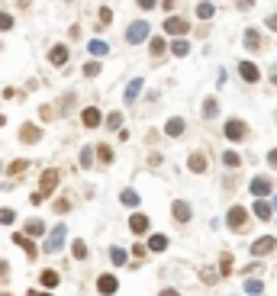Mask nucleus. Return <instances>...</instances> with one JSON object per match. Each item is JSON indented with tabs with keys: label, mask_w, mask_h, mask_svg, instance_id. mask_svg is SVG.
Returning a JSON list of instances; mask_svg holds the SVG:
<instances>
[{
	"label": "nucleus",
	"mask_w": 277,
	"mask_h": 296,
	"mask_svg": "<svg viewBox=\"0 0 277 296\" xmlns=\"http://www.w3.org/2000/svg\"><path fill=\"white\" fill-rule=\"evenodd\" d=\"M148 32H152V26H148L145 20H136V23H129V29H126V42H129V45H138V42L148 39Z\"/></svg>",
	"instance_id": "1"
},
{
	"label": "nucleus",
	"mask_w": 277,
	"mask_h": 296,
	"mask_svg": "<svg viewBox=\"0 0 277 296\" xmlns=\"http://www.w3.org/2000/svg\"><path fill=\"white\" fill-rule=\"evenodd\" d=\"M226 226H229L232 232H245V226H248V210H245V206H232L229 216H226Z\"/></svg>",
	"instance_id": "2"
},
{
	"label": "nucleus",
	"mask_w": 277,
	"mask_h": 296,
	"mask_svg": "<svg viewBox=\"0 0 277 296\" xmlns=\"http://www.w3.org/2000/svg\"><path fill=\"white\" fill-rule=\"evenodd\" d=\"M164 32H168V36H187V32H190V23H187L184 16H168V20H164Z\"/></svg>",
	"instance_id": "3"
},
{
	"label": "nucleus",
	"mask_w": 277,
	"mask_h": 296,
	"mask_svg": "<svg viewBox=\"0 0 277 296\" xmlns=\"http://www.w3.org/2000/svg\"><path fill=\"white\" fill-rule=\"evenodd\" d=\"M248 135V126L242 123V119H229V123H226V139L229 142H242Z\"/></svg>",
	"instance_id": "4"
},
{
	"label": "nucleus",
	"mask_w": 277,
	"mask_h": 296,
	"mask_svg": "<svg viewBox=\"0 0 277 296\" xmlns=\"http://www.w3.org/2000/svg\"><path fill=\"white\" fill-rule=\"evenodd\" d=\"M65 235H68V229H65V222H58V226L48 232V242H46V251H58L65 245Z\"/></svg>",
	"instance_id": "5"
},
{
	"label": "nucleus",
	"mask_w": 277,
	"mask_h": 296,
	"mask_svg": "<svg viewBox=\"0 0 277 296\" xmlns=\"http://www.w3.org/2000/svg\"><path fill=\"white\" fill-rule=\"evenodd\" d=\"M274 248H277V238H271V235H261V238H254L252 254H254V257H264V254H271Z\"/></svg>",
	"instance_id": "6"
},
{
	"label": "nucleus",
	"mask_w": 277,
	"mask_h": 296,
	"mask_svg": "<svg viewBox=\"0 0 277 296\" xmlns=\"http://www.w3.org/2000/svg\"><path fill=\"white\" fill-rule=\"evenodd\" d=\"M129 229H132V235H145L148 229H152V219H148L145 212H132V219H129Z\"/></svg>",
	"instance_id": "7"
},
{
	"label": "nucleus",
	"mask_w": 277,
	"mask_h": 296,
	"mask_svg": "<svg viewBox=\"0 0 277 296\" xmlns=\"http://www.w3.org/2000/svg\"><path fill=\"white\" fill-rule=\"evenodd\" d=\"M239 74L245 84H258V78H261V71H258L254 62H239Z\"/></svg>",
	"instance_id": "8"
},
{
	"label": "nucleus",
	"mask_w": 277,
	"mask_h": 296,
	"mask_svg": "<svg viewBox=\"0 0 277 296\" xmlns=\"http://www.w3.org/2000/svg\"><path fill=\"white\" fill-rule=\"evenodd\" d=\"M55 187H58V171L48 168V171H42V177H39V190H42V193H52Z\"/></svg>",
	"instance_id": "9"
},
{
	"label": "nucleus",
	"mask_w": 277,
	"mask_h": 296,
	"mask_svg": "<svg viewBox=\"0 0 277 296\" xmlns=\"http://www.w3.org/2000/svg\"><path fill=\"white\" fill-rule=\"evenodd\" d=\"M248 190H252V193L258 196V200H264V196H268L271 190H274V184H271V177H254V180H252V187H248Z\"/></svg>",
	"instance_id": "10"
},
{
	"label": "nucleus",
	"mask_w": 277,
	"mask_h": 296,
	"mask_svg": "<svg viewBox=\"0 0 277 296\" xmlns=\"http://www.w3.org/2000/svg\"><path fill=\"white\" fill-rule=\"evenodd\" d=\"M20 139L29 142V145H36V142H42V129L32 126V123H23V126H20Z\"/></svg>",
	"instance_id": "11"
},
{
	"label": "nucleus",
	"mask_w": 277,
	"mask_h": 296,
	"mask_svg": "<svg viewBox=\"0 0 277 296\" xmlns=\"http://www.w3.org/2000/svg\"><path fill=\"white\" fill-rule=\"evenodd\" d=\"M97 290H100L103 296H113L116 290H119V280H116L113 274H100V280H97Z\"/></svg>",
	"instance_id": "12"
},
{
	"label": "nucleus",
	"mask_w": 277,
	"mask_h": 296,
	"mask_svg": "<svg viewBox=\"0 0 277 296\" xmlns=\"http://www.w3.org/2000/svg\"><path fill=\"white\" fill-rule=\"evenodd\" d=\"M171 216H174V222H190V206L184 200H174L171 203Z\"/></svg>",
	"instance_id": "13"
},
{
	"label": "nucleus",
	"mask_w": 277,
	"mask_h": 296,
	"mask_svg": "<svg viewBox=\"0 0 277 296\" xmlns=\"http://www.w3.org/2000/svg\"><path fill=\"white\" fill-rule=\"evenodd\" d=\"M13 245H20V248L26 251V257H36V254H39V251H36V245H32V235L16 232V235H13Z\"/></svg>",
	"instance_id": "14"
},
{
	"label": "nucleus",
	"mask_w": 277,
	"mask_h": 296,
	"mask_svg": "<svg viewBox=\"0 0 277 296\" xmlns=\"http://www.w3.org/2000/svg\"><path fill=\"white\" fill-rule=\"evenodd\" d=\"M81 123H84L87 129H97V126H100V109H97V106H87L84 113H81Z\"/></svg>",
	"instance_id": "15"
},
{
	"label": "nucleus",
	"mask_w": 277,
	"mask_h": 296,
	"mask_svg": "<svg viewBox=\"0 0 277 296\" xmlns=\"http://www.w3.org/2000/svg\"><path fill=\"white\" fill-rule=\"evenodd\" d=\"M187 168H190L193 174H203L207 171V155H203V151H193V155L187 158Z\"/></svg>",
	"instance_id": "16"
},
{
	"label": "nucleus",
	"mask_w": 277,
	"mask_h": 296,
	"mask_svg": "<svg viewBox=\"0 0 277 296\" xmlns=\"http://www.w3.org/2000/svg\"><path fill=\"white\" fill-rule=\"evenodd\" d=\"M48 62L52 64H65L68 62V45H52L48 48Z\"/></svg>",
	"instance_id": "17"
},
{
	"label": "nucleus",
	"mask_w": 277,
	"mask_h": 296,
	"mask_svg": "<svg viewBox=\"0 0 277 296\" xmlns=\"http://www.w3.org/2000/svg\"><path fill=\"white\" fill-rule=\"evenodd\" d=\"M142 94V78H132L129 84H126V90H123V97H126V103H132L136 97Z\"/></svg>",
	"instance_id": "18"
},
{
	"label": "nucleus",
	"mask_w": 277,
	"mask_h": 296,
	"mask_svg": "<svg viewBox=\"0 0 277 296\" xmlns=\"http://www.w3.org/2000/svg\"><path fill=\"white\" fill-rule=\"evenodd\" d=\"M245 48H252V52L261 48V32L258 29H245Z\"/></svg>",
	"instance_id": "19"
},
{
	"label": "nucleus",
	"mask_w": 277,
	"mask_h": 296,
	"mask_svg": "<svg viewBox=\"0 0 277 296\" xmlns=\"http://www.w3.org/2000/svg\"><path fill=\"white\" fill-rule=\"evenodd\" d=\"M164 132L171 135V139H177V135L184 132V119L181 116H174V119H168V126H164Z\"/></svg>",
	"instance_id": "20"
},
{
	"label": "nucleus",
	"mask_w": 277,
	"mask_h": 296,
	"mask_svg": "<svg viewBox=\"0 0 277 296\" xmlns=\"http://www.w3.org/2000/svg\"><path fill=\"white\" fill-rule=\"evenodd\" d=\"M39 283H42L46 290L58 287V274H55V271H42V274H39Z\"/></svg>",
	"instance_id": "21"
},
{
	"label": "nucleus",
	"mask_w": 277,
	"mask_h": 296,
	"mask_svg": "<svg viewBox=\"0 0 277 296\" xmlns=\"http://www.w3.org/2000/svg\"><path fill=\"white\" fill-rule=\"evenodd\" d=\"M110 23H113V10H110V7H100V13H97V29H107Z\"/></svg>",
	"instance_id": "22"
},
{
	"label": "nucleus",
	"mask_w": 277,
	"mask_h": 296,
	"mask_svg": "<svg viewBox=\"0 0 277 296\" xmlns=\"http://www.w3.org/2000/svg\"><path fill=\"white\" fill-rule=\"evenodd\" d=\"M216 113H219V103H216V97H207V100H203V119H213Z\"/></svg>",
	"instance_id": "23"
},
{
	"label": "nucleus",
	"mask_w": 277,
	"mask_h": 296,
	"mask_svg": "<svg viewBox=\"0 0 277 296\" xmlns=\"http://www.w3.org/2000/svg\"><path fill=\"white\" fill-rule=\"evenodd\" d=\"M197 16H200V20H213V16H216V7L209 3V0H203V3H197Z\"/></svg>",
	"instance_id": "24"
},
{
	"label": "nucleus",
	"mask_w": 277,
	"mask_h": 296,
	"mask_svg": "<svg viewBox=\"0 0 277 296\" xmlns=\"http://www.w3.org/2000/svg\"><path fill=\"white\" fill-rule=\"evenodd\" d=\"M254 216L261 219V222H268V219H271V203L258 200V203H254Z\"/></svg>",
	"instance_id": "25"
},
{
	"label": "nucleus",
	"mask_w": 277,
	"mask_h": 296,
	"mask_svg": "<svg viewBox=\"0 0 277 296\" xmlns=\"http://www.w3.org/2000/svg\"><path fill=\"white\" fill-rule=\"evenodd\" d=\"M171 52H174L177 58H184V55L190 52V42H187V39H174V42H171Z\"/></svg>",
	"instance_id": "26"
},
{
	"label": "nucleus",
	"mask_w": 277,
	"mask_h": 296,
	"mask_svg": "<svg viewBox=\"0 0 277 296\" xmlns=\"http://www.w3.org/2000/svg\"><path fill=\"white\" fill-rule=\"evenodd\" d=\"M26 168H29V161H23V158H16V161L10 164L7 171H10V177H20V174H26Z\"/></svg>",
	"instance_id": "27"
},
{
	"label": "nucleus",
	"mask_w": 277,
	"mask_h": 296,
	"mask_svg": "<svg viewBox=\"0 0 277 296\" xmlns=\"http://www.w3.org/2000/svg\"><path fill=\"white\" fill-rule=\"evenodd\" d=\"M148 248L152 251H164L168 248V235H152V238H148Z\"/></svg>",
	"instance_id": "28"
},
{
	"label": "nucleus",
	"mask_w": 277,
	"mask_h": 296,
	"mask_svg": "<svg viewBox=\"0 0 277 296\" xmlns=\"http://www.w3.org/2000/svg\"><path fill=\"white\" fill-rule=\"evenodd\" d=\"M46 232V222H42V219H29V222H26V235H42Z\"/></svg>",
	"instance_id": "29"
},
{
	"label": "nucleus",
	"mask_w": 277,
	"mask_h": 296,
	"mask_svg": "<svg viewBox=\"0 0 277 296\" xmlns=\"http://www.w3.org/2000/svg\"><path fill=\"white\" fill-rule=\"evenodd\" d=\"M97 161L110 164V161H113V148H110V145H97Z\"/></svg>",
	"instance_id": "30"
},
{
	"label": "nucleus",
	"mask_w": 277,
	"mask_h": 296,
	"mask_svg": "<svg viewBox=\"0 0 277 296\" xmlns=\"http://www.w3.org/2000/svg\"><path fill=\"white\" fill-rule=\"evenodd\" d=\"M219 274H223V277H229V274H232V254H229V251L219 257Z\"/></svg>",
	"instance_id": "31"
},
{
	"label": "nucleus",
	"mask_w": 277,
	"mask_h": 296,
	"mask_svg": "<svg viewBox=\"0 0 277 296\" xmlns=\"http://www.w3.org/2000/svg\"><path fill=\"white\" fill-rule=\"evenodd\" d=\"M223 164H226V168H239L242 158L235 155V151H223Z\"/></svg>",
	"instance_id": "32"
},
{
	"label": "nucleus",
	"mask_w": 277,
	"mask_h": 296,
	"mask_svg": "<svg viewBox=\"0 0 277 296\" xmlns=\"http://www.w3.org/2000/svg\"><path fill=\"white\" fill-rule=\"evenodd\" d=\"M119 200H123V206H138V193H136V190H123Z\"/></svg>",
	"instance_id": "33"
},
{
	"label": "nucleus",
	"mask_w": 277,
	"mask_h": 296,
	"mask_svg": "<svg viewBox=\"0 0 277 296\" xmlns=\"http://www.w3.org/2000/svg\"><path fill=\"white\" fill-rule=\"evenodd\" d=\"M107 52H110L107 42H100V39H93V42H91V55H100V58H103Z\"/></svg>",
	"instance_id": "34"
},
{
	"label": "nucleus",
	"mask_w": 277,
	"mask_h": 296,
	"mask_svg": "<svg viewBox=\"0 0 277 296\" xmlns=\"http://www.w3.org/2000/svg\"><path fill=\"white\" fill-rule=\"evenodd\" d=\"M261 290H264V283H261V280H254V277H252V280H245V293L258 296V293H261Z\"/></svg>",
	"instance_id": "35"
},
{
	"label": "nucleus",
	"mask_w": 277,
	"mask_h": 296,
	"mask_svg": "<svg viewBox=\"0 0 277 296\" xmlns=\"http://www.w3.org/2000/svg\"><path fill=\"white\" fill-rule=\"evenodd\" d=\"M97 74H100V62H93L91 58V62L84 64V78H97Z\"/></svg>",
	"instance_id": "36"
},
{
	"label": "nucleus",
	"mask_w": 277,
	"mask_h": 296,
	"mask_svg": "<svg viewBox=\"0 0 277 296\" xmlns=\"http://www.w3.org/2000/svg\"><path fill=\"white\" fill-rule=\"evenodd\" d=\"M110 261H113L116 267H123L126 264V251L123 248H113V251H110Z\"/></svg>",
	"instance_id": "37"
},
{
	"label": "nucleus",
	"mask_w": 277,
	"mask_h": 296,
	"mask_svg": "<svg viewBox=\"0 0 277 296\" xmlns=\"http://www.w3.org/2000/svg\"><path fill=\"white\" fill-rule=\"evenodd\" d=\"M71 254H74L77 261H84V257H87V245L84 242H74V245H71Z\"/></svg>",
	"instance_id": "38"
},
{
	"label": "nucleus",
	"mask_w": 277,
	"mask_h": 296,
	"mask_svg": "<svg viewBox=\"0 0 277 296\" xmlns=\"http://www.w3.org/2000/svg\"><path fill=\"white\" fill-rule=\"evenodd\" d=\"M13 219H16V212H13V210H7V206L0 210V226H13Z\"/></svg>",
	"instance_id": "39"
},
{
	"label": "nucleus",
	"mask_w": 277,
	"mask_h": 296,
	"mask_svg": "<svg viewBox=\"0 0 277 296\" xmlns=\"http://www.w3.org/2000/svg\"><path fill=\"white\" fill-rule=\"evenodd\" d=\"M93 155H97L93 148H84V151H81V168H91V164H93Z\"/></svg>",
	"instance_id": "40"
},
{
	"label": "nucleus",
	"mask_w": 277,
	"mask_h": 296,
	"mask_svg": "<svg viewBox=\"0 0 277 296\" xmlns=\"http://www.w3.org/2000/svg\"><path fill=\"white\" fill-rule=\"evenodd\" d=\"M164 48H168V42H164V39H152V55H155V58L164 55Z\"/></svg>",
	"instance_id": "41"
},
{
	"label": "nucleus",
	"mask_w": 277,
	"mask_h": 296,
	"mask_svg": "<svg viewBox=\"0 0 277 296\" xmlns=\"http://www.w3.org/2000/svg\"><path fill=\"white\" fill-rule=\"evenodd\" d=\"M13 29V16L10 13H0V32H10Z\"/></svg>",
	"instance_id": "42"
},
{
	"label": "nucleus",
	"mask_w": 277,
	"mask_h": 296,
	"mask_svg": "<svg viewBox=\"0 0 277 296\" xmlns=\"http://www.w3.org/2000/svg\"><path fill=\"white\" fill-rule=\"evenodd\" d=\"M39 119H42V123L55 119V106H39Z\"/></svg>",
	"instance_id": "43"
},
{
	"label": "nucleus",
	"mask_w": 277,
	"mask_h": 296,
	"mask_svg": "<svg viewBox=\"0 0 277 296\" xmlns=\"http://www.w3.org/2000/svg\"><path fill=\"white\" fill-rule=\"evenodd\" d=\"M107 126H110V129H119V126H123V116H119V113H110V116H107Z\"/></svg>",
	"instance_id": "44"
},
{
	"label": "nucleus",
	"mask_w": 277,
	"mask_h": 296,
	"mask_svg": "<svg viewBox=\"0 0 277 296\" xmlns=\"http://www.w3.org/2000/svg\"><path fill=\"white\" fill-rule=\"evenodd\" d=\"M200 280H203V283H216V274H213V267H203V271H200Z\"/></svg>",
	"instance_id": "45"
},
{
	"label": "nucleus",
	"mask_w": 277,
	"mask_h": 296,
	"mask_svg": "<svg viewBox=\"0 0 277 296\" xmlns=\"http://www.w3.org/2000/svg\"><path fill=\"white\" fill-rule=\"evenodd\" d=\"M68 210H71V203L65 200V196H62V200H55V212H62V216H65Z\"/></svg>",
	"instance_id": "46"
},
{
	"label": "nucleus",
	"mask_w": 277,
	"mask_h": 296,
	"mask_svg": "<svg viewBox=\"0 0 277 296\" xmlns=\"http://www.w3.org/2000/svg\"><path fill=\"white\" fill-rule=\"evenodd\" d=\"M136 3H138V10H155L158 7V0H136Z\"/></svg>",
	"instance_id": "47"
},
{
	"label": "nucleus",
	"mask_w": 277,
	"mask_h": 296,
	"mask_svg": "<svg viewBox=\"0 0 277 296\" xmlns=\"http://www.w3.org/2000/svg\"><path fill=\"white\" fill-rule=\"evenodd\" d=\"M7 277H10V264L0 257V280H7Z\"/></svg>",
	"instance_id": "48"
},
{
	"label": "nucleus",
	"mask_w": 277,
	"mask_h": 296,
	"mask_svg": "<svg viewBox=\"0 0 277 296\" xmlns=\"http://www.w3.org/2000/svg\"><path fill=\"white\" fill-rule=\"evenodd\" d=\"M268 164H271V168H277V148H271V151H268Z\"/></svg>",
	"instance_id": "49"
},
{
	"label": "nucleus",
	"mask_w": 277,
	"mask_h": 296,
	"mask_svg": "<svg viewBox=\"0 0 277 296\" xmlns=\"http://www.w3.org/2000/svg\"><path fill=\"white\" fill-rule=\"evenodd\" d=\"M268 29H274V32H277V13H274V16H268Z\"/></svg>",
	"instance_id": "50"
},
{
	"label": "nucleus",
	"mask_w": 277,
	"mask_h": 296,
	"mask_svg": "<svg viewBox=\"0 0 277 296\" xmlns=\"http://www.w3.org/2000/svg\"><path fill=\"white\" fill-rule=\"evenodd\" d=\"M158 296H181V293H177V290H171V287H168V290H162V293H158Z\"/></svg>",
	"instance_id": "51"
},
{
	"label": "nucleus",
	"mask_w": 277,
	"mask_h": 296,
	"mask_svg": "<svg viewBox=\"0 0 277 296\" xmlns=\"http://www.w3.org/2000/svg\"><path fill=\"white\" fill-rule=\"evenodd\" d=\"M162 10H174V0H162Z\"/></svg>",
	"instance_id": "52"
},
{
	"label": "nucleus",
	"mask_w": 277,
	"mask_h": 296,
	"mask_svg": "<svg viewBox=\"0 0 277 296\" xmlns=\"http://www.w3.org/2000/svg\"><path fill=\"white\" fill-rule=\"evenodd\" d=\"M26 296H48V293H39V290H29V293H26Z\"/></svg>",
	"instance_id": "53"
},
{
	"label": "nucleus",
	"mask_w": 277,
	"mask_h": 296,
	"mask_svg": "<svg viewBox=\"0 0 277 296\" xmlns=\"http://www.w3.org/2000/svg\"><path fill=\"white\" fill-rule=\"evenodd\" d=\"M271 81H274V84H277V71H274V74H271Z\"/></svg>",
	"instance_id": "54"
},
{
	"label": "nucleus",
	"mask_w": 277,
	"mask_h": 296,
	"mask_svg": "<svg viewBox=\"0 0 277 296\" xmlns=\"http://www.w3.org/2000/svg\"><path fill=\"white\" fill-rule=\"evenodd\" d=\"M0 296H13V293H0Z\"/></svg>",
	"instance_id": "55"
}]
</instances>
